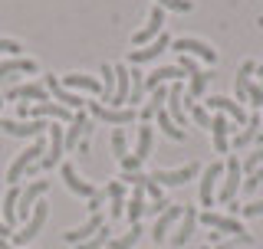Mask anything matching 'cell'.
I'll use <instances>...</instances> for the list:
<instances>
[{
	"instance_id": "cell-1",
	"label": "cell",
	"mask_w": 263,
	"mask_h": 249,
	"mask_svg": "<svg viewBox=\"0 0 263 249\" xmlns=\"http://www.w3.org/2000/svg\"><path fill=\"white\" fill-rule=\"evenodd\" d=\"M43 154H46L43 138H33V144H30V148H23V151L10 161V168H7V184L16 187V180H20L23 174H27V171H30V168H33V164H36Z\"/></svg>"
},
{
	"instance_id": "cell-2",
	"label": "cell",
	"mask_w": 263,
	"mask_h": 249,
	"mask_svg": "<svg viewBox=\"0 0 263 249\" xmlns=\"http://www.w3.org/2000/svg\"><path fill=\"white\" fill-rule=\"evenodd\" d=\"M89 105V118L92 121H105V125H132L138 118V112L135 109H109V105H102V102H86Z\"/></svg>"
},
{
	"instance_id": "cell-3",
	"label": "cell",
	"mask_w": 263,
	"mask_h": 249,
	"mask_svg": "<svg viewBox=\"0 0 263 249\" xmlns=\"http://www.w3.org/2000/svg\"><path fill=\"white\" fill-rule=\"evenodd\" d=\"M46 217H49V206L40 200L36 206H33V217L23 223V230L13 236V246L16 249H27V243H33V239L40 236V230H43V223H46Z\"/></svg>"
},
{
	"instance_id": "cell-4",
	"label": "cell",
	"mask_w": 263,
	"mask_h": 249,
	"mask_svg": "<svg viewBox=\"0 0 263 249\" xmlns=\"http://www.w3.org/2000/svg\"><path fill=\"white\" fill-rule=\"evenodd\" d=\"M0 131L13 138H43L49 131V125L43 118H33V121H20V118H0Z\"/></svg>"
},
{
	"instance_id": "cell-5",
	"label": "cell",
	"mask_w": 263,
	"mask_h": 249,
	"mask_svg": "<svg viewBox=\"0 0 263 249\" xmlns=\"http://www.w3.org/2000/svg\"><path fill=\"white\" fill-rule=\"evenodd\" d=\"M49 190V180H33L30 187L20 190V200H16V220H30L33 217V206L43 200V194Z\"/></svg>"
},
{
	"instance_id": "cell-6",
	"label": "cell",
	"mask_w": 263,
	"mask_h": 249,
	"mask_svg": "<svg viewBox=\"0 0 263 249\" xmlns=\"http://www.w3.org/2000/svg\"><path fill=\"white\" fill-rule=\"evenodd\" d=\"M115 95H112V109H128V95H132V66L115 63Z\"/></svg>"
},
{
	"instance_id": "cell-7",
	"label": "cell",
	"mask_w": 263,
	"mask_h": 249,
	"mask_svg": "<svg viewBox=\"0 0 263 249\" xmlns=\"http://www.w3.org/2000/svg\"><path fill=\"white\" fill-rule=\"evenodd\" d=\"M102 226H105L102 213H92V217L82 223V226H76V230H66V233H63V243H66V246H79V243H86V239H92V236H96Z\"/></svg>"
},
{
	"instance_id": "cell-8",
	"label": "cell",
	"mask_w": 263,
	"mask_h": 249,
	"mask_svg": "<svg viewBox=\"0 0 263 249\" xmlns=\"http://www.w3.org/2000/svg\"><path fill=\"white\" fill-rule=\"evenodd\" d=\"M161 33H164V10H161L158 4H155L152 10H148V27H145V30H138L132 39H135V46H145V43H155Z\"/></svg>"
},
{
	"instance_id": "cell-9",
	"label": "cell",
	"mask_w": 263,
	"mask_h": 249,
	"mask_svg": "<svg viewBox=\"0 0 263 249\" xmlns=\"http://www.w3.org/2000/svg\"><path fill=\"white\" fill-rule=\"evenodd\" d=\"M201 223H204V226H211V230H217V236H224V233H227V236H247L237 217H220V213L204 210V213H201Z\"/></svg>"
},
{
	"instance_id": "cell-10",
	"label": "cell",
	"mask_w": 263,
	"mask_h": 249,
	"mask_svg": "<svg viewBox=\"0 0 263 249\" xmlns=\"http://www.w3.org/2000/svg\"><path fill=\"white\" fill-rule=\"evenodd\" d=\"M171 49H175L178 56H201L204 63H217V49H211L208 43H201V39H191V36L175 39V43H171Z\"/></svg>"
},
{
	"instance_id": "cell-11",
	"label": "cell",
	"mask_w": 263,
	"mask_h": 249,
	"mask_svg": "<svg viewBox=\"0 0 263 249\" xmlns=\"http://www.w3.org/2000/svg\"><path fill=\"white\" fill-rule=\"evenodd\" d=\"M43 86L49 89V95H53L56 102L63 105V109H76V112H82V105H86V98H79L76 92H69V89H63V86H60V76H43Z\"/></svg>"
},
{
	"instance_id": "cell-12",
	"label": "cell",
	"mask_w": 263,
	"mask_h": 249,
	"mask_svg": "<svg viewBox=\"0 0 263 249\" xmlns=\"http://www.w3.org/2000/svg\"><path fill=\"white\" fill-rule=\"evenodd\" d=\"M243 184V168H240V161L237 157H227V174H224V187H220V200L230 203L237 197V190H240Z\"/></svg>"
},
{
	"instance_id": "cell-13",
	"label": "cell",
	"mask_w": 263,
	"mask_h": 249,
	"mask_svg": "<svg viewBox=\"0 0 263 249\" xmlns=\"http://www.w3.org/2000/svg\"><path fill=\"white\" fill-rule=\"evenodd\" d=\"M171 115V121L178 125L181 131H184V125H187V109H184V89H181V82H171V92H168V109H164Z\"/></svg>"
},
{
	"instance_id": "cell-14",
	"label": "cell",
	"mask_w": 263,
	"mask_h": 249,
	"mask_svg": "<svg viewBox=\"0 0 263 249\" xmlns=\"http://www.w3.org/2000/svg\"><path fill=\"white\" fill-rule=\"evenodd\" d=\"M204 105L214 112H220V115H227L234 125H247V112H243V105H237L234 98H224V95H211V98H204Z\"/></svg>"
},
{
	"instance_id": "cell-15",
	"label": "cell",
	"mask_w": 263,
	"mask_h": 249,
	"mask_svg": "<svg viewBox=\"0 0 263 249\" xmlns=\"http://www.w3.org/2000/svg\"><path fill=\"white\" fill-rule=\"evenodd\" d=\"M60 177H63V184L69 187L76 197H86V200H92V197H96V187L89 184V180H82L72 164H60Z\"/></svg>"
},
{
	"instance_id": "cell-16",
	"label": "cell",
	"mask_w": 263,
	"mask_h": 249,
	"mask_svg": "<svg viewBox=\"0 0 263 249\" xmlns=\"http://www.w3.org/2000/svg\"><path fill=\"white\" fill-rule=\"evenodd\" d=\"M20 98H33V102H49V89L43 82H23V86L7 89V102H20Z\"/></svg>"
},
{
	"instance_id": "cell-17",
	"label": "cell",
	"mask_w": 263,
	"mask_h": 249,
	"mask_svg": "<svg viewBox=\"0 0 263 249\" xmlns=\"http://www.w3.org/2000/svg\"><path fill=\"white\" fill-rule=\"evenodd\" d=\"M197 171H201L197 164H184V168H178V171H155L152 180H155V184H171V187H178V184H187V180H194Z\"/></svg>"
},
{
	"instance_id": "cell-18",
	"label": "cell",
	"mask_w": 263,
	"mask_h": 249,
	"mask_svg": "<svg viewBox=\"0 0 263 249\" xmlns=\"http://www.w3.org/2000/svg\"><path fill=\"white\" fill-rule=\"evenodd\" d=\"M181 213H184V206H175V203H171L168 210H164L161 217L155 220V226H152V239H155V243H164V239H168L171 226H175V223L181 220Z\"/></svg>"
},
{
	"instance_id": "cell-19",
	"label": "cell",
	"mask_w": 263,
	"mask_h": 249,
	"mask_svg": "<svg viewBox=\"0 0 263 249\" xmlns=\"http://www.w3.org/2000/svg\"><path fill=\"white\" fill-rule=\"evenodd\" d=\"M224 177V164H208L201 174V206H214V184Z\"/></svg>"
},
{
	"instance_id": "cell-20",
	"label": "cell",
	"mask_w": 263,
	"mask_h": 249,
	"mask_svg": "<svg viewBox=\"0 0 263 249\" xmlns=\"http://www.w3.org/2000/svg\"><path fill=\"white\" fill-rule=\"evenodd\" d=\"M194 230H197V210H194V206H184V213H181V220H178V233L171 236L175 249H178V246H184L187 239L194 236Z\"/></svg>"
},
{
	"instance_id": "cell-21",
	"label": "cell",
	"mask_w": 263,
	"mask_h": 249,
	"mask_svg": "<svg viewBox=\"0 0 263 249\" xmlns=\"http://www.w3.org/2000/svg\"><path fill=\"white\" fill-rule=\"evenodd\" d=\"M168 46H171V39H168V36H164V33H161V36L155 39V43H148V49H132L128 63H132V66L152 63V59H158V56H161V53H164V49H168Z\"/></svg>"
},
{
	"instance_id": "cell-22",
	"label": "cell",
	"mask_w": 263,
	"mask_h": 249,
	"mask_svg": "<svg viewBox=\"0 0 263 249\" xmlns=\"http://www.w3.org/2000/svg\"><path fill=\"white\" fill-rule=\"evenodd\" d=\"M20 72H36V59H23V56H13V59L0 63V82H10Z\"/></svg>"
},
{
	"instance_id": "cell-23",
	"label": "cell",
	"mask_w": 263,
	"mask_h": 249,
	"mask_svg": "<svg viewBox=\"0 0 263 249\" xmlns=\"http://www.w3.org/2000/svg\"><path fill=\"white\" fill-rule=\"evenodd\" d=\"M60 86L63 89H86V92H99L102 95V82H99L96 76H82V72H69V76H60Z\"/></svg>"
},
{
	"instance_id": "cell-24",
	"label": "cell",
	"mask_w": 263,
	"mask_h": 249,
	"mask_svg": "<svg viewBox=\"0 0 263 249\" xmlns=\"http://www.w3.org/2000/svg\"><path fill=\"white\" fill-rule=\"evenodd\" d=\"M30 118H56V121H69V109H63L60 102H36L30 109Z\"/></svg>"
},
{
	"instance_id": "cell-25",
	"label": "cell",
	"mask_w": 263,
	"mask_h": 249,
	"mask_svg": "<svg viewBox=\"0 0 263 249\" xmlns=\"http://www.w3.org/2000/svg\"><path fill=\"white\" fill-rule=\"evenodd\" d=\"M92 121L86 112H76L72 115V121H69V128H66V151H72V148H79V141H82V131H86V125Z\"/></svg>"
},
{
	"instance_id": "cell-26",
	"label": "cell",
	"mask_w": 263,
	"mask_h": 249,
	"mask_svg": "<svg viewBox=\"0 0 263 249\" xmlns=\"http://www.w3.org/2000/svg\"><path fill=\"white\" fill-rule=\"evenodd\" d=\"M105 194H109V200H112V220H122V213H125V184L115 177V180H109Z\"/></svg>"
},
{
	"instance_id": "cell-27",
	"label": "cell",
	"mask_w": 263,
	"mask_h": 249,
	"mask_svg": "<svg viewBox=\"0 0 263 249\" xmlns=\"http://www.w3.org/2000/svg\"><path fill=\"white\" fill-rule=\"evenodd\" d=\"M152 144H155V128L152 125H142V128H138V144H135V161L138 164H145L148 161V154H152Z\"/></svg>"
},
{
	"instance_id": "cell-28",
	"label": "cell",
	"mask_w": 263,
	"mask_h": 249,
	"mask_svg": "<svg viewBox=\"0 0 263 249\" xmlns=\"http://www.w3.org/2000/svg\"><path fill=\"white\" fill-rule=\"evenodd\" d=\"M178 79H181L178 63L175 66H161V69L152 72V76H145V89H158V86H164V82H178Z\"/></svg>"
},
{
	"instance_id": "cell-29",
	"label": "cell",
	"mask_w": 263,
	"mask_h": 249,
	"mask_svg": "<svg viewBox=\"0 0 263 249\" xmlns=\"http://www.w3.org/2000/svg\"><path fill=\"white\" fill-rule=\"evenodd\" d=\"M142 233H145V226H142V223H135V226H132L128 233H122V236H112L105 249H135L138 243H142Z\"/></svg>"
},
{
	"instance_id": "cell-30",
	"label": "cell",
	"mask_w": 263,
	"mask_h": 249,
	"mask_svg": "<svg viewBox=\"0 0 263 249\" xmlns=\"http://www.w3.org/2000/svg\"><path fill=\"white\" fill-rule=\"evenodd\" d=\"M211 131H214V148H217V154H227V135H230L227 115H214V118H211Z\"/></svg>"
},
{
	"instance_id": "cell-31",
	"label": "cell",
	"mask_w": 263,
	"mask_h": 249,
	"mask_svg": "<svg viewBox=\"0 0 263 249\" xmlns=\"http://www.w3.org/2000/svg\"><path fill=\"white\" fill-rule=\"evenodd\" d=\"M145 190L142 187H135V194L128 197V203H125V217H128V223L135 226V223H142V217H145Z\"/></svg>"
},
{
	"instance_id": "cell-32",
	"label": "cell",
	"mask_w": 263,
	"mask_h": 249,
	"mask_svg": "<svg viewBox=\"0 0 263 249\" xmlns=\"http://www.w3.org/2000/svg\"><path fill=\"white\" fill-rule=\"evenodd\" d=\"M257 72V66H253V59H243L240 72H237V105L247 102V89H250V76Z\"/></svg>"
},
{
	"instance_id": "cell-33",
	"label": "cell",
	"mask_w": 263,
	"mask_h": 249,
	"mask_svg": "<svg viewBox=\"0 0 263 249\" xmlns=\"http://www.w3.org/2000/svg\"><path fill=\"white\" fill-rule=\"evenodd\" d=\"M155 125H158V128H161V131H164V135H168L171 141H184V138H187V131H181L178 125L171 121V115L164 112V109H161L158 115H155Z\"/></svg>"
},
{
	"instance_id": "cell-34",
	"label": "cell",
	"mask_w": 263,
	"mask_h": 249,
	"mask_svg": "<svg viewBox=\"0 0 263 249\" xmlns=\"http://www.w3.org/2000/svg\"><path fill=\"white\" fill-rule=\"evenodd\" d=\"M16 200H20V187H10L7 197H4V223H7V226L16 223Z\"/></svg>"
},
{
	"instance_id": "cell-35",
	"label": "cell",
	"mask_w": 263,
	"mask_h": 249,
	"mask_svg": "<svg viewBox=\"0 0 263 249\" xmlns=\"http://www.w3.org/2000/svg\"><path fill=\"white\" fill-rule=\"evenodd\" d=\"M145 95V72L142 69H132V95H128V109H135Z\"/></svg>"
},
{
	"instance_id": "cell-36",
	"label": "cell",
	"mask_w": 263,
	"mask_h": 249,
	"mask_svg": "<svg viewBox=\"0 0 263 249\" xmlns=\"http://www.w3.org/2000/svg\"><path fill=\"white\" fill-rule=\"evenodd\" d=\"M208 79H211V72H197V76H191V86H187L184 98H201L204 92H208Z\"/></svg>"
},
{
	"instance_id": "cell-37",
	"label": "cell",
	"mask_w": 263,
	"mask_h": 249,
	"mask_svg": "<svg viewBox=\"0 0 263 249\" xmlns=\"http://www.w3.org/2000/svg\"><path fill=\"white\" fill-rule=\"evenodd\" d=\"M102 105L105 102H112V95H115V69L112 66H102Z\"/></svg>"
},
{
	"instance_id": "cell-38",
	"label": "cell",
	"mask_w": 263,
	"mask_h": 249,
	"mask_svg": "<svg viewBox=\"0 0 263 249\" xmlns=\"http://www.w3.org/2000/svg\"><path fill=\"white\" fill-rule=\"evenodd\" d=\"M112 154L119 157H128V135H125V128H115L112 131Z\"/></svg>"
},
{
	"instance_id": "cell-39",
	"label": "cell",
	"mask_w": 263,
	"mask_h": 249,
	"mask_svg": "<svg viewBox=\"0 0 263 249\" xmlns=\"http://www.w3.org/2000/svg\"><path fill=\"white\" fill-rule=\"evenodd\" d=\"M109 239H112V230H109V226H102V230H99V233H96L92 239L79 243L76 249H105V246H109Z\"/></svg>"
},
{
	"instance_id": "cell-40",
	"label": "cell",
	"mask_w": 263,
	"mask_h": 249,
	"mask_svg": "<svg viewBox=\"0 0 263 249\" xmlns=\"http://www.w3.org/2000/svg\"><path fill=\"white\" fill-rule=\"evenodd\" d=\"M155 4H158L161 10H175V13H191L194 10L191 0H155Z\"/></svg>"
},
{
	"instance_id": "cell-41",
	"label": "cell",
	"mask_w": 263,
	"mask_h": 249,
	"mask_svg": "<svg viewBox=\"0 0 263 249\" xmlns=\"http://www.w3.org/2000/svg\"><path fill=\"white\" fill-rule=\"evenodd\" d=\"M240 168H243L247 174H253L257 168H263V148H253V154H247V157H243Z\"/></svg>"
},
{
	"instance_id": "cell-42",
	"label": "cell",
	"mask_w": 263,
	"mask_h": 249,
	"mask_svg": "<svg viewBox=\"0 0 263 249\" xmlns=\"http://www.w3.org/2000/svg\"><path fill=\"white\" fill-rule=\"evenodd\" d=\"M247 102H253V112L263 109V86H260V82H250V89H247Z\"/></svg>"
},
{
	"instance_id": "cell-43",
	"label": "cell",
	"mask_w": 263,
	"mask_h": 249,
	"mask_svg": "<svg viewBox=\"0 0 263 249\" xmlns=\"http://www.w3.org/2000/svg\"><path fill=\"white\" fill-rule=\"evenodd\" d=\"M237 246H253V236H227V243H217L214 249H237Z\"/></svg>"
},
{
	"instance_id": "cell-44",
	"label": "cell",
	"mask_w": 263,
	"mask_h": 249,
	"mask_svg": "<svg viewBox=\"0 0 263 249\" xmlns=\"http://www.w3.org/2000/svg\"><path fill=\"white\" fill-rule=\"evenodd\" d=\"M191 118L201 125V128H211V115H208V109H204V105H194V109H191Z\"/></svg>"
},
{
	"instance_id": "cell-45",
	"label": "cell",
	"mask_w": 263,
	"mask_h": 249,
	"mask_svg": "<svg viewBox=\"0 0 263 249\" xmlns=\"http://www.w3.org/2000/svg\"><path fill=\"white\" fill-rule=\"evenodd\" d=\"M168 206H171L168 200H152V203L145 206V213H148V217H161V213L168 210Z\"/></svg>"
},
{
	"instance_id": "cell-46",
	"label": "cell",
	"mask_w": 263,
	"mask_h": 249,
	"mask_svg": "<svg viewBox=\"0 0 263 249\" xmlns=\"http://www.w3.org/2000/svg\"><path fill=\"white\" fill-rule=\"evenodd\" d=\"M240 213L243 217H263V200H253V203H247V206H240Z\"/></svg>"
},
{
	"instance_id": "cell-47",
	"label": "cell",
	"mask_w": 263,
	"mask_h": 249,
	"mask_svg": "<svg viewBox=\"0 0 263 249\" xmlns=\"http://www.w3.org/2000/svg\"><path fill=\"white\" fill-rule=\"evenodd\" d=\"M260 180H263V168H257V171H253V174H247L243 187H247V190H250V194H253V190L260 187Z\"/></svg>"
},
{
	"instance_id": "cell-48",
	"label": "cell",
	"mask_w": 263,
	"mask_h": 249,
	"mask_svg": "<svg viewBox=\"0 0 263 249\" xmlns=\"http://www.w3.org/2000/svg\"><path fill=\"white\" fill-rule=\"evenodd\" d=\"M0 53H7V56H20V43H16V39H0Z\"/></svg>"
},
{
	"instance_id": "cell-49",
	"label": "cell",
	"mask_w": 263,
	"mask_h": 249,
	"mask_svg": "<svg viewBox=\"0 0 263 249\" xmlns=\"http://www.w3.org/2000/svg\"><path fill=\"white\" fill-rule=\"evenodd\" d=\"M7 236H10V226H7V223L0 220V239H7Z\"/></svg>"
},
{
	"instance_id": "cell-50",
	"label": "cell",
	"mask_w": 263,
	"mask_h": 249,
	"mask_svg": "<svg viewBox=\"0 0 263 249\" xmlns=\"http://www.w3.org/2000/svg\"><path fill=\"white\" fill-rule=\"evenodd\" d=\"M0 249H16L13 243H7V239H0Z\"/></svg>"
},
{
	"instance_id": "cell-51",
	"label": "cell",
	"mask_w": 263,
	"mask_h": 249,
	"mask_svg": "<svg viewBox=\"0 0 263 249\" xmlns=\"http://www.w3.org/2000/svg\"><path fill=\"white\" fill-rule=\"evenodd\" d=\"M257 72H260V76H263V63H260V66H257Z\"/></svg>"
},
{
	"instance_id": "cell-52",
	"label": "cell",
	"mask_w": 263,
	"mask_h": 249,
	"mask_svg": "<svg viewBox=\"0 0 263 249\" xmlns=\"http://www.w3.org/2000/svg\"><path fill=\"white\" fill-rule=\"evenodd\" d=\"M0 109H4V98H0Z\"/></svg>"
},
{
	"instance_id": "cell-53",
	"label": "cell",
	"mask_w": 263,
	"mask_h": 249,
	"mask_svg": "<svg viewBox=\"0 0 263 249\" xmlns=\"http://www.w3.org/2000/svg\"><path fill=\"white\" fill-rule=\"evenodd\" d=\"M201 249H208V246H201Z\"/></svg>"
},
{
	"instance_id": "cell-54",
	"label": "cell",
	"mask_w": 263,
	"mask_h": 249,
	"mask_svg": "<svg viewBox=\"0 0 263 249\" xmlns=\"http://www.w3.org/2000/svg\"><path fill=\"white\" fill-rule=\"evenodd\" d=\"M142 249H148V246H142Z\"/></svg>"
},
{
	"instance_id": "cell-55",
	"label": "cell",
	"mask_w": 263,
	"mask_h": 249,
	"mask_svg": "<svg viewBox=\"0 0 263 249\" xmlns=\"http://www.w3.org/2000/svg\"><path fill=\"white\" fill-rule=\"evenodd\" d=\"M260 86H263V82H260Z\"/></svg>"
}]
</instances>
